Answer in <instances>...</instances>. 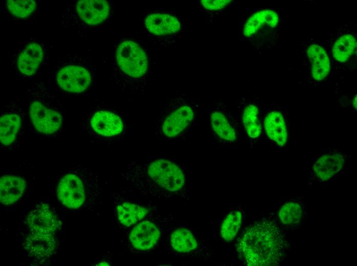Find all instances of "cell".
Wrapping results in <instances>:
<instances>
[{
  "label": "cell",
  "instance_id": "1",
  "mask_svg": "<svg viewBox=\"0 0 357 266\" xmlns=\"http://www.w3.org/2000/svg\"><path fill=\"white\" fill-rule=\"evenodd\" d=\"M121 174L131 189L142 194L163 199L189 198L188 170L172 156L132 161Z\"/></svg>",
  "mask_w": 357,
  "mask_h": 266
},
{
  "label": "cell",
  "instance_id": "2",
  "mask_svg": "<svg viewBox=\"0 0 357 266\" xmlns=\"http://www.w3.org/2000/svg\"><path fill=\"white\" fill-rule=\"evenodd\" d=\"M287 243L276 222L264 217L247 227L234 248L236 256L246 265H277L285 258Z\"/></svg>",
  "mask_w": 357,
  "mask_h": 266
},
{
  "label": "cell",
  "instance_id": "3",
  "mask_svg": "<svg viewBox=\"0 0 357 266\" xmlns=\"http://www.w3.org/2000/svg\"><path fill=\"white\" fill-rule=\"evenodd\" d=\"M114 79L122 90L135 93L144 88L149 68L145 51L134 41L124 39L114 52Z\"/></svg>",
  "mask_w": 357,
  "mask_h": 266
},
{
  "label": "cell",
  "instance_id": "4",
  "mask_svg": "<svg viewBox=\"0 0 357 266\" xmlns=\"http://www.w3.org/2000/svg\"><path fill=\"white\" fill-rule=\"evenodd\" d=\"M199 107L185 94L176 93L158 114L155 134L166 140L185 138L195 125Z\"/></svg>",
  "mask_w": 357,
  "mask_h": 266
},
{
  "label": "cell",
  "instance_id": "5",
  "mask_svg": "<svg viewBox=\"0 0 357 266\" xmlns=\"http://www.w3.org/2000/svg\"><path fill=\"white\" fill-rule=\"evenodd\" d=\"M280 21L279 14L272 9L252 10L239 23V35L252 49H270L275 43Z\"/></svg>",
  "mask_w": 357,
  "mask_h": 266
},
{
  "label": "cell",
  "instance_id": "6",
  "mask_svg": "<svg viewBox=\"0 0 357 266\" xmlns=\"http://www.w3.org/2000/svg\"><path fill=\"white\" fill-rule=\"evenodd\" d=\"M205 128L213 140L224 145L239 142L240 129L236 116L225 101L214 98L205 114Z\"/></svg>",
  "mask_w": 357,
  "mask_h": 266
},
{
  "label": "cell",
  "instance_id": "7",
  "mask_svg": "<svg viewBox=\"0 0 357 266\" xmlns=\"http://www.w3.org/2000/svg\"><path fill=\"white\" fill-rule=\"evenodd\" d=\"M110 12V5L106 1H77L63 12L62 24L65 28L74 30H85L104 23Z\"/></svg>",
  "mask_w": 357,
  "mask_h": 266
},
{
  "label": "cell",
  "instance_id": "8",
  "mask_svg": "<svg viewBox=\"0 0 357 266\" xmlns=\"http://www.w3.org/2000/svg\"><path fill=\"white\" fill-rule=\"evenodd\" d=\"M95 179L88 173L82 175L68 173L60 180L56 193L60 201L66 207L76 209L85 202L87 192L97 187Z\"/></svg>",
  "mask_w": 357,
  "mask_h": 266
},
{
  "label": "cell",
  "instance_id": "9",
  "mask_svg": "<svg viewBox=\"0 0 357 266\" xmlns=\"http://www.w3.org/2000/svg\"><path fill=\"white\" fill-rule=\"evenodd\" d=\"M29 113L32 125L40 133L54 134L62 125L63 117L60 109L41 98L32 101Z\"/></svg>",
  "mask_w": 357,
  "mask_h": 266
},
{
  "label": "cell",
  "instance_id": "10",
  "mask_svg": "<svg viewBox=\"0 0 357 266\" xmlns=\"http://www.w3.org/2000/svg\"><path fill=\"white\" fill-rule=\"evenodd\" d=\"M146 30L161 39L164 44L175 42L182 32L180 19L171 13L160 12L147 15L144 19Z\"/></svg>",
  "mask_w": 357,
  "mask_h": 266
},
{
  "label": "cell",
  "instance_id": "11",
  "mask_svg": "<svg viewBox=\"0 0 357 266\" xmlns=\"http://www.w3.org/2000/svg\"><path fill=\"white\" fill-rule=\"evenodd\" d=\"M127 125L117 114L109 110H101L93 113L88 120L87 129L98 138L114 139L126 134Z\"/></svg>",
  "mask_w": 357,
  "mask_h": 266
},
{
  "label": "cell",
  "instance_id": "12",
  "mask_svg": "<svg viewBox=\"0 0 357 266\" xmlns=\"http://www.w3.org/2000/svg\"><path fill=\"white\" fill-rule=\"evenodd\" d=\"M168 237L170 249L180 255H199L206 258L210 256L209 250L201 239L191 229L180 225L173 228Z\"/></svg>",
  "mask_w": 357,
  "mask_h": 266
},
{
  "label": "cell",
  "instance_id": "13",
  "mask_svg": "<svg viewBox=\"0 0 357 266\" xmlns=\"http://www.w3.org/2000/svg\"><path fill=\"white\" fill-rule=\"evenodd\" d=\"M163 224L143 220L131 230L128 237V243L135 251H146L161 243L165 235Z\"/></svg>",
  "mask_w": 357,
  "mask_h": 266
},
{
  "label": "cell",
  "instance_id": "14",
  "mask_svg": "<svg viewBox=\"0 0 357 266\" xmlns=\"http://www.w3.org/2000/svg\"><path fill=\"white\" fill-rule=\"evenodd\" d=\"M332 39L329 48L332 65L336 68L347 66L356 55V35L350 29L339 30Z\"/></svg>",
  "mask_w": 357,
  "mask_h": 266
},
{
  "label": "cell",
  "instance_id": "15",
  "mask_svg": "<svg viewBox=\"0 0 357 266\" xmlns=\"http://www.w3.org/2000/svg\"><path fill=\"white\" fill-rule=\"evenodd\" d=\"M305 47V56L310 76L318 81L324 79L332 68L329 47L324 43L313 40L308 41Z\"/></svg>",
  "mask_w": 357,
  "mask_h": 266
},
{
  "label": "cell",
  "instance_id": "16",
  "mask_svg": "<svg viewBox=\"0 0 357 266\" xmlns=\"http://www.w3.org/2000/svg\"><path fill=\"white\" fill-rule=\"evenodd\" d=\"M261 107L258 101L243 98L237 106L236 118L247 138L251 141L258 139L262 131Z\"/></svg>",
  "mask_w": 357,
  "mask_h": 266
},
{
  "label": "cell",
  "instance_id": "17",
  "mask_svg": "<svg viewBox=\"0 0 357 266\" xmlns=\"http://www.w3.org/2000/svg\"><path fill=\"white\" fill-rule=\"evenodd\" d=\"M56 82L63 90L71 93L80 94L90 86L92 76L85 68L77 65H67L58 70Z\"/></svg>",
  "mask_w": 357,
  "mask_h": 266
},
{
  "label": "cell",
  "instance_id": "18",
  "mask_svg": "<svg viewBox=\"0 0 357 266\" xmlns=\"http://www.w3.org/2000/svg\"><path fill=\"white\" fill-rule=\"evenodd\" d=\"M245 210L236 205L223 212L218 218L215 235L222 242L228 243L238 235L243 223Z\"/></svg>",
  "mask_w": 357,
  "mask_h": 266
},
{
  "label": "cell",
  "instance_id": "19",
  "mask_svg": "<svg viewBox=\"0 0 357 266\" xmlns=\"http://www.w3.org/2000/svg\"><path fill=\"white\" fill-rule=\"evenodd\" d=\"M26 223L31 232L53 235L61 230L62 223L47 207L37 208L30 212Z\"/></svg>",
  "mask_w": 357,
  "mask_h": 266
},
{
  "label": "cell",
  "instance_id": "20",
  "mask_svg": "<svg viewBox=\"0 0 357 266\" xmlns=\"http://www.w3.org/2000/svg\"><path fill=\"white\" fill-rule=\"evenodd\" d=\"M57 241L53 235L31 232L23 243L24 249L31 256L45 259L52 255L57 247Z\"/></svg>",
  "mask_w": 357,
  "mask_h": 266
},
{
  "label": "cell",
  "instance_id": "21",
  "mask_svg": "<svg viewBox=\"0 0 357 266\" xmlns=\"http://www.w3.org/2000/svg\"><path fill=\"white\" fill-rule=\"evenodd\" d=\"M263 125L267 137L280 146L287 142V131L284 116L275 109L268 108L264 112Z\"/></svg>",
  "mask_w": 357,
  "mask_h": 266
},
{
  "label": "cell",
  "instance_id": "22",
  "mask_svg": "<svg viewBox=\"0 0 357 266\" xmlns=\"http://www.w3.org/2000/svg\"><path fill=\"white\" fill-rule=\"evenodd\" d=\"M43 57V49L41 45L35 42L28 43L16 58V68L23 75H33L41 63Z\"/></svg>",
  "mask_w": 357,
  "mask_h": 266
},
{
  "label": "cell",
  "instance_id": "23",
  "mask_svg": "<svg viewBox=\"0 0 357 266\" xmlns=\"http://www.w3.org/2000/svg\"><path fill=\"white\" fill-rule=\"evenodd\" d=\"M344 164V157L342 154H322L313 165V173L319 181L325 182L338 174L342 169Z\"/></svg>",
  "mask_w": 357,
  "mask_h": 266
},
{
  "label": "cell",
  "instance_id": "24",
  "mask_svg": "<svg viewBox=\"0 0 357 266\" xmlns=\"http://www.w3.org/2000/svg\"><path fill=\"white\" fill-rule=\"evenodd\" d=\"M26 188V181L14 175H4L0 181V200L5 205H11L21 197Z\"/></svg>",
  "mask_w": 357,
  "mask_h": 266
},
{
  "label": "cell",
  "instance_id": "25",
  "mask_svg": "<svg viewBox=\"0 0 357 266\" xmlns=\"http://www.w3.org/2000/svg\"><path fill=\"white\" fill-rule=\"evenodd\" d=\"M149 212V209L145 206L126 202L120 204L116 207L118 220L126 227L141 221L147 215H150Z\"/></svg>",
  "mask_w": 357,
  "mask_h": 266
},
{
  "label": "cell",
  "instance_id": "26",
  "mask_svg": "<svg viewBox=\"0 0 357 266\" xmlns=\"http://www.w3.org/2000/svg\"><path fill=\"white\" fill-rule=\"evenodd\" d=\"M21 126V118L18 114L7 113L0 118L1 142L5 146L16 140Z\"/></svg>",
  "mask_w": 357,
  "mask_h": 266
},
{
  "label": "cell",
  "instance_id": "27",
  "mask_svg": "<svg viewBox=\"0 0 357 266\" xmlns=\"http://www.w3.org/2000/svg\"><path fill=\"white\" fill-rule=\"evenodd\" d=\"M305 215L304 206L298 202L283 204L277 213L279 223L286 227H293L301 223Z\"/></svg>",
  "mask_w": 357,
  "mask_h": 266
},
{
  "label": "cell",
  "instance_id": "28",
  "mask_svg": "<svg viewBox=\"0 0 357 266\" xmlns=\"http://www.w3.org/2000/svg\"><path fill=\"white\" fill-rule=\"evenodd\" d=\"M235 5L232 0H200L197 7L209 19L225 15Z\"/></svg>",
  "mask_w": 357,
  "mask_h": 266
},
{
  "label": "cell",
  "instance_id": "29",
  "mask_svg": "<svg viewBox=\"0 0 357 266\" xmlns=\"http://www.w3.org/2000/svg\"><path fill=\"white\" fill-rule=\"evenodd\" d=\"M36 7L35 1L32 0L7 1V8L14 16L27 18L30 16Z\"/></svg>",
  "mask_w": 357,
  "mask_h": 266
},
{
  "label": "cell",
  "instance_id": "30",
  "mask_svg": "<svg viewBox=\"0 0 357 266\" xmlns=\"http://www.w3.org/2000/svg\"><path fill=\"white\" fill-rule=\"evenodd\" d=\"M352 104L355 109H356V95L354 97L352 101Z\"/></svg>",
  "mask_w": 357,
  "mask_h": 266
},
{
  "label": "cell",
  "instance_id": "31",
  "mask_svg": "<svg viewBox=\"0 0 357 266\" xmlns=\"http://www.w3.org/2000/svg\"><path fill=\"white\" fill-rule=\"evenodd\" d=\"M97 265H109L110 264L106 261H103V262H101L98 263Z\"/></svg>",
  "mask_w": 357,
  "mask_h": 266
}]
</instances>
